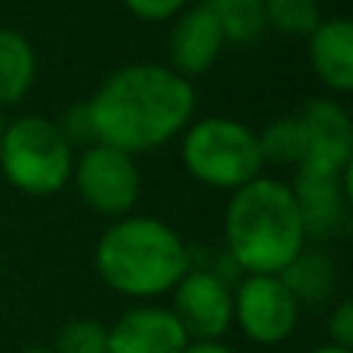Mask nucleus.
Here are the masks:
<instances>
[{
  "label": "nucleus",
  "mask_w": 353,
  "mask_h": 353,
  "mask_svg": "<svg viewBox=\"0 0 353 353\" xmlns=\"http://www.w3.org/2000/svg\"><path fill=\"white\" fill-rule=\"evenodd\" d=\"M93 143H109L137 155L165 146L195 115L192 81L171 65L134 62L99 84L84 103Z\"/></svg>",
  "instance_id": "1"
},
{
  "label": "nucleus",
  "mask_w": 353,
  "mask_h": 353,
  "mask_svg": "<svg viewBox=\"0 0 353 353\" xmlns=\"http://www.w3.org/2000/svg\"><path fill=\"white\" fill-rule=\"evenodd\" d=\"M223 232L239 270L257 276H279L307 242L292 186L273 176H254L232 192Z\"/></svg>",
  "instance_id": "2"
},
{
  "label": "nucleus",
  "mask_w": 353,
  "mask_h": 353,
  "mask_svg": "<svg viewBox=\"0 0 353 353\" xmlns=\"http://www.w3.org/2000/svg\"><path fill=\"white\" fill-rule=\"evenodd\" d=\"M97 273L124 298H155L171 292L189 270V251L165 220L118 217L97 242Z\"/></svg>",
  "instance_id": "3"
},
{
  "label": "nucleus",
  "mask_w": 353,
  "mask_h": 353,
  "mask_svg": "<svg viewBox=\"0 0 353 353\" xmlns=\"http://www.w3.org/2000/svg\"><path fill=\"white\" fill-rule=\"evenodd\" d=\"M0 171L25 195H53L68 186L74 171V146L65 130L43 115H25L3 124Z\"/></svg>",
  "instance_id": "4"
},
{
  "label": "nucleus",
  "mask_w": 353,
  "mask_h": 353,
  "mask_svg": "<svg viewBox=\"0 0 353 353\" xmlns=\"http://www.w3.org/2000/svg\"><path fill=\"white\" fill-rule=\"evenodd\" d=\"M180 155L186 171L199 183L230 192L261 176L263 168L254 130L236 118L220 115L186 124Z\"/></svg>",
  "instance_id": "5"
},
{
  "label": "nucleus",
  "mask_w": 353,
  "mask_h": 353,
  "mask_svg": "<svg viewBox=\"0 0 353 353\" xmlns=\"http://www.w3.org/2000/svg\"><path fill=\"white\" fill-rule=\"evenodd\" d=\"M72 180L81 199L103 217H124L140 199V168L134 155L109 143H90L74 159Z\"/></svg>",
  "instance_id": "6"
},
{
  "label": "nucleus",
  "mask_w": 353,
  "mask_h": 353,
  "mask_svg": "<svg viewBox=\"0 0 353 353\" xmlns=\"http://www.w3.org/2000/svg\"><path fill=\"white\" fill-rule=\"evenodd\" d=\"M301 304L279 276L248 273L232 292V323L254 344H282L298 329Z\"/></svg>",
  "instance_id": "7"
},
{
  "label": "nucleus",
  "mask_w": 353,
  "mask_h": 353,
  "mask_svg": "<svg viewBox=\"0 0 353 353\" xmlns=\"http://www.w3.org/2000/svg\"><path fill=\"white\" fill-rule=\"evenodd\" d=\"M301 128V165L294 171L347 174L353 159V124L344 105L332 99H310L298 112Z\"/></svg>",
  "instance_id": "8"
},
{
  "label": "nucleus",
  "mask_w": 353,
  "mask_h": 353,
  "mask_svg": "<svg viewBox=\"0 0 353 353\" xmlns=\"http://www.w3.org/2000/svg\"><path fill=\"white\" fill-rule=\"evenodd\" d=\"M171 313L183 325L189 341H220L232 325V292L223 276L211 270H186L171 288Z\"/></svg>",
  "instance_id": "9"
},
{
  "label": "nucleus",
  "mask_w": 353,
  "mask_h": 353,
  "mask_svg": "<svg viewBox=\"0 0 353 353\" xmlns=\"http://www.w3.org/2000/svg\"><path fill=\"white\" fill-rule=\"evenodd\" d=\"M347 174L298 171L288 183L298 201L304 232L313 239H341L350 230V183Z\"/></svg>",
  "instance_id": "10"
},
{
  "label": "nucleus",
  "mask_w": 353,
  "mask_h": 353,
  "mask_svg": "<svg viewBox=\"0 0 353 353\" xmlns=\"http://www.w3.org/2000/svg\"><path fill=\"white\" fill-rule=\"evenodd\" d=\"M226 47V37L220 22L205 3L186 6L174 16V28L168 37V56L171 68L183 78H199L220 59Z\"/></svg>",
  "instance_id": "11"
},
{
  "label": "nucleus",
  "mask_w": 353,
  "mask_h": 353,
  "mask_svg": "<svg viewBox=\"0 0 353 353\" xmlns=\"http://www.w3.org/2000/svg\"><path fill=\"white\" fill-rule=\"evenodd\" d=\"M189 344L168 307H130L109 329V353H183Z\"/></svg>",
  "instance_id": "12"
},
{
  "label": "nucleus",
  "mask_w": 353,
  "mask_h": 353,
  "mask_svg": "<svg viewBox=\"0 0 353 353\" xmlns=\"http://www.w3.org/2000/svg\"><path fill=\"white\" fill-rule=\"evenodd\" d=\"M310 65L332 93L353 90V22L344 16L323 19L310 37Z\"/></svg>",
  "instance_id": "13"
},
{
  "label": "nucleus",
  "mask_w": 353,
  "mask_h": 353,
  "mask_svg": "<svg viewBox=\"0 0 353 353\" xmlns=\"http://www.w3.org/2000/svg\"><path fill=\"white\" fill-rule=\"evenodd\" d=\"M37 74V56L31 41L16 28H0V109L28 97Z\"/></svg>",
  "instance_id": "14"
},
{
  "label": "nucleus",
  "mask_w": 353,
  "mask_h": 353,
  "mask_svg": "<svg viewBox=\"0 0 353 353\" xmlns=\"http://www.w3.org/2000/svg\"><path fill=\"white\" fill-rule=\"evenodd\" d=\"M279 279L285 282L298 304H319L335 292V263L323 251L301 248L279 273Z\"/></svg>",
  "instance_id": "15"
},
{
  "label": "nucleus",
  "mask_w": 353,
  "mask_h": 353,
  "mask_svg": "<svg viewBox=\"0 0 353 353\" xmlns=\"http://www.w3.org/2000/svg\"><path fill=\"white\" fill-rule=\"evenodd\" d=\"M223 28L226 43H251L267 31L263 0H201Z\"/></svg>",
  "instance_id": "16"
},
{
  "label": "nucleus",
  "mask_w": 353,
  "mask_h": 353,
  "mask_svg": "<svg viewBox=\"0 0 353 353\" xmlns=\"http://www.w3.org/2000/svg\"><path fill=\"white\" fill-rule=\"evenodd\" d=\"M267 28L285 37H310L323 22L319 0H263Z\"/></svg>",
  "instance_id": "17"
},
{
  "label": "nucleus",
  "mask_w": 353,
  "mask_h": 353,
  "mask_svg": "<svg viewBox=\"0 0 353 353\" xmlns=\"http://www.w3.org/2000/svg\"><path fill=\"white\" fill-rule=\"evenodd\" d=\"M257 146H261V159L263 165H292L298 168L301 165V128H298V118L294 115H285L279 121L267 124L263 134H257Z\"/></svg>",
  "instance_id": "18"
},
{
  "label": "nucleus",
  "mask_w": 353,
  "mask_h": 353,
  "mask_svg": "<svg viewBox=\"0 0 353 353\" xmlns=\"http://www.w3.org/2000/svg\"><path fill=\"white\" fill-rule=\"evenodd\" d=\"M53 353H109V329L99 319H68L56 332Z\"/></svg>",
  "instance_id": "19"
},
{
  "label": "nucleus",
  "mask_w": 353,
  "mask_h": 353,
  "mask_svg": "<svg viewBox=\"0 0 353 353\" xmlns=\"http://www.w3.org/2000/svg\"><path fill=\"white\" fill-rule=\"evenodd\" d=\"M121 3L143 22H168L176 12L186 10L189 0H121Z\"/></svg>",
  "instance_id": "20"
},
{
  "label": "nucleus",
  "mask_w": 353,
  "mask_h": 353,
  "mask_svg": "<svg viewBox=\"0 0 353 353\" xmlns=\"http://www.w3.org/2000/svg\"><path fill=\"white\" fill-rule=\"evenodd\" d=\"M329 344L338 347H353V301H338V307L329 316Z\"/></svg>",
  "instance_id": "21"
},
{
  "label": "nucleus",
  "mask_w": 353,
  "mask_h": 353,
  "mask_svg": "<svg viewBox=\"0 0 353 353\" xmlns=\"http://www.w3.org/2000/svg\"><path fill=\"white\" fill-rule=\"evenodd\" d=\"M183 353H232V350L220 341H189Z\"/></svg>",
  "instance_id": "22"
},
{
  "label": "nucleus",
  "mask_w": 353,
  "mask_h": 353,
  "mask_svg": "<svg viewBox=\"0 0 353 353\" xmlns=\"http://www.w3.org/2000/svg\"><path fill=\"white\" fill-rule=\"evenodd\" d=\"M310 353H350L347 347H338V344H319V347H313Z\"/></svg>",
  "instance_id": "23"
},
{
  "label": "nucleus",
  "mask_w": 353,
  "mask_h": 353,
  "mask_svg": "<svg viewBox=\"0 0 353 353\" xmlns=\"http://www.w3.org/2000/svg\"><path fill=\"white\" fill-rule=\"evenodd\" d=\"M19 353H53V347H43V344H34V347H22Z\"/></svg>",
  "instance_id": "24"
},
{
  "label": "nucleus",
  "mask_w": 353,
  "mask_h": 353,
  "mask_svg": "<svg viewBox=\"0 0 353 353\" xmlns=\"http://www.w3.org/2000/svg\"><path fill=\"white\" fill-rule=\"evenodd\" d=\"M0 134H3V109H0Z\"/></svg>",
  "instance_id": "25"
}]
</instances>
